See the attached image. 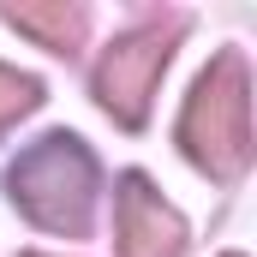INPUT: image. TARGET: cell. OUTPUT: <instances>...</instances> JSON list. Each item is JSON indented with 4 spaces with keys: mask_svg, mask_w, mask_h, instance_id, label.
Returning <instances> with one entry per match:
<instances>
[{
    "mask_svg": "<svg viewBox=\"0 0 257 257\" xmlns=\"http://www.w3.org/2000/svg\"><path fill=\"white\" fill-rule=\"evenodd\" d=\"M174 42H180V18H168V24H138L126 30L102 66H96V102L120 120V126H144V114H150V96H156V78H162V66L174 54Z\"/></svg>",
    "mask_w": 257,
    "mask_h": 257,
    "instance_id": "3957f363",
    "label": "cell"
},
{
    "mask_svg": "<svg viewBox=\"0 0 257 257\" xmlns=\"http://www.w3.org/2000/svg\"><path fill=\"white\" fill-rule=\"evenodd\" d=\"M36 102H42V84L24 78V72H12V66H0V132L12 126V120H24Z\"/></svg>",
    "mask_w": 257,
    "mask_h": 257,
    "instance_id": "8992f818",
    "label": "cell"
},
{
    "mask_svg": "<svg viewBox=\"0 0 257 257\" xmlns=\"http://www.w3.org/2000/svg\"><path fill=\"white\" fill-rule=\"evenodd\" d=\"M180 144L203 174L239 180L251 162V78L239 54L209 60V72L192 84L186 114H180Z\"/></svg>",
    "mask_w": 257,
    "mask_h": 257,
    "instance_id": "6da1fadb",
    "label": "cell"
},
{
    "mask_svg": "<svg viewBox=\"0 0 257 257\" xmlns=\"http://www.w3.org/2000/svg\"><path fill=\"white\" fill-rule=\"evenodd\" d=\"M6 24L12 30H24V36H36L42 48H78V36H84V12L78 6H66V0H24V6H6Z\"/></svg>",
    "mask_w": 257,
    "mask_h": 257,
    "instance_id": "5b68a950",
    "label": "cell"
},
{
    "mask_svg": "<svg viewBox=\"0 0 257 257\" xmlns=\"http://www.w3.org/2000/svg\"><path fill=\"white\" fill-rule=\"evenodd\" d=\"M6 192L36 227L78 239L90 227V209H96V162H90L84 138L54 132V138L30 144L6 174Z\"/></svg>",
    "mask_w": 257,
    "mask_h": 257,
    "instance_id": "7a4b0ae2",
    "label": "cell"
},
{
    "mask_svg": "<svg viewBox=\"0 0 257 257\" xmlns=\"http://www.w3.org/2000/svg\"><path fill=\"white\" fill-rule=\"evenodd\" d=\"M114 239H120V257H180L186 221L144 174H126L114 192Z\"/></svg>",
    "mask_w": 257,
    "mask_h": 257,
    "instance_id": "277c9868",
    "label": "cell"
}]
</instances>
